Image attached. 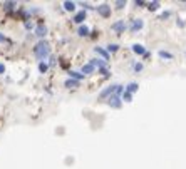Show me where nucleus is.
I'll list each match as a JSON object with an SVG mask.
<instances>
[{
    "instance_id": "423d86ee",
    "label": "nucleus",
    "mask_w": 186,
    "mask_h": 169,
    "mask_svg": "<svg viewBox=\"0 0 186 169\" xmlns=\"http://www.w3.org/2000/svg\"><path fill=\"white\" fill-rule=\"evenodd\" d=\"M143 25H144V22L141 20V18H136V20L133 22V25H131V32H138V30H141V28H143Z\"/></svg>"
},
{
    "instance_id": "dca6fc26",
    "label": "nucleus",
    "mask_w": 186,
    "mask_h": 169,
    "mask_svg": "<svg viewBox=\"0 0 186 169\" xmlns=\"http://www.w3.org/2000/svg\"><path fill=\"white\" fill-rule=\"evenodd\" d=\"M77 33H79L81 37H86V35H89V27H86V25L79 27V30H77Z\"/></svg>"
},
{
    "instance_id": "412c9836",
    "label": "nucleus",
    "mask_w": 186,
    "mask_h": 169,
    "mask_svg": "<svg viewBox=\"0 0 186 169\" xmlns=\"http://www.w3.org/2000/svg\"><path fill=\"white\" fill-rule=\"evenodd\" d=\"M133 69H134V72H136V74H138V72H141V70H143V64H141V62H136V64L133 65Z\"/></svg>"
},
{
    "instance_id": "f8f14e48",
    "label": "nucleus",
    "mask_w": 186,
    "mask_h": 169,
    "mask_svg": "<svg viewBox=\"0 0 186 169\" xmlns=\"http://www.w3.org/2000/svg\"><path fill=\"white\" fill-rule=\"evenodd\" d=\"M69 77H71V79H74V80H81V79H84V74H79L77 70H71Z\"/></svg>"
},
{
    "instance_id": "6e6552de",
    "label": "nucleus",
    "mask_w": 186,
    "mask_h": 169,
    "mask_svg": "<svg viewBox=\"0 0 186 169\" xmlns=\"http://www.w3.org/2000/svg\"><path fill=\"white\" fill-rule=\"evenodd\" d=\"M87 18V13H86V10H81V12H77L76 13V17H74V22H77V23H82Z\"/></svg>"
},
{
    "instance_id": "bb28decb",
    "label": "nucleus",
    "mask_w": 186,
    "mask_h": 169,
    "mask_svg": "<svg viewBox=\"0 0 186 169\" xmlns=\"http://www.w3.org/2000/svg\"><path fill=\"white\" fill-rule=\"evenodd\" d=\"M5 40H7V37L3 33H0V42H5Z\"/></svg>"
},
{
    "instance_id": "39448f33",
    "label": "nucleus",
    "mask_w": 186,
    "mask_h": 169,
    "mask_svg": "<svg viewBox=\"0 0 186 169\" xmlns=\"http://www.w3.org/2000/svg\"><path fill=\"white\" fill-rule=\"evenodd\" d=\"M109 99H111V100H109V105H111V107H114V109H119V107H121L122 99L119 97V95H111Z\"/></svg>"
},
{
    "instance_id": "ddd939ff",
    "label": "nucleus",
    "mask_w": 186,
    "mask_h": 169,
    "mask_svg": "<svg viewBox=\"0 0 186 169\" xmlns=\"http://www.w3.org/2000/svg\"><path fill=\"white\" fill-rule=\"evenodd\" d=\"M91 64L94 65V67L97 65L99 69H106V67H104V65H106V60H101V59H92V60H91Z\"/></svg>"
},
{
    "instance_id": "9d476101",
    "label": "nucleus",
    "mask_w": 186,
    "mask_h": 169,
    "mask_svg": "<svg viewBox=\"0 0 186 169\" xmlns=\"http://www.w3.org/2000/svg\"><path fill=\"white\" fill-rule=\"evenodd\" d=\"M94 69H96V67H94V65H92V64H91V62H89V64L82 65V69H81V72H82V74H84V75H87V74H92V72H94Z\"/></svg>"
},
{
    "instance_id": "2eb2a0df",
    "label": "nucleus",
    "mask_w": 186,
    "mask_h": 169,
    "mask_svg": "<svg viewBox=\"0 0 186 169\" xmlns=\"http://www.w3.org/2000/svg\"><path fill=\"white\" fill-rule=\"evenodd\" d=\"M138 89H139V85L136 84V82H131V84H128V87H126V90H128V92H131V94L136 92Z\"/></svg>"
},
{
    "instance_id": "20e7f679",
    "label": "nucleus",
    "mask_w": 186,
    "mask_h": 169,
    "mask_svg": "<svg viewBox=\"0 0 186 169\" xmlns=\"http://www.w3.org/2000/svg\"><path fill=\"white\" fill-rule=\"evenodd\" d=\"M112 30H114L116 33H122V32L126 30V22H124V20L114 22V23H112Z\"/></svg>"
},
{
    "instance_id": "a878e982",
    "label": "nucleus",
    "mask_w": 186,
    "mask_h": 169,
    "mask_svg": "<svg viewBox=\"0 0 186 169\" xmlns=\"http://www.w3.org/2000/svg\"><path fill=\"white\" fill-rule=\"evenodd\" d=\"M3 72H5V65L0 64V74H3Z\"/></svg>"
},
{
    "instance_id": "5701e85b",
    "label": "nucleus",
    "mask_w": 186,
    "mask_h": 169,
    "mask_svg": "<svg viewBox=\"0 0 186 169\" xmlns=\"http://www.w3.org/2000/svg\"><path fill=\"white\" fill-rule=\"evenodd\" d=\"M148 5H149V10H156V8H159V2H151Z\"/></svg>"
},
{
    "instance_id": "4be33fe9",
    "label": "nucleus",
    "mask_w": 186,
    "mask_h": 169,
    "mask_svg": "<svg viewBox=\"0 0 186 169\" xmlns=\"http://www.w3.org/2000/svg\"><path fill=\"white\" fill-rule=\"evenodd\" d=\"M39 70H40V72H47L49 70V65L45 64V62H40V64H39Z\"/></svg>"
},
{
    "instance_id": "a211bd4d",
    "label": "nucleus",
    "mask_w": 186,
    "mask_h": 169,
    "mask_svg": "<svg viewBox=\"0 0 186 169\" xmlns=\"http://www.w3.org/2000/svg\"><path fill=\"white\" fill-rule=\"evenodd\" d=\"M161 59H174V55L173 54H169V52H166V50H159L158 52Z\"/></svg>"
},
{
    "instance_id": "f3484780",
    "label": "nucleus",
    "mask_w": 186,
    "mask_h": 169,
    "mask_svg": "<svg viewBox=\"0 0 186 169\" xmlns=\"http://www.w3.org/2000/svg\"><path fill=\"white\" fill-rule=\"evenodd\" d=\"M121 99L124 100V102H131V100H133V94L128 92V90H124V92H122V97H121Z\"/></svg>"
},
{
    "instance_id": "aec40b11",
    "label": "nucleus",
    "mask_w": 186,
    "mask_h": 169,
    "mask_svg": "<svg viewBox=\"0 0 186 169\" xmlns=\"http://www.w3.org/2000/svg\"><path fill=\"white\" fill-rule=\"evenodd\" d=\"M116 50H119L117 44H107V52H116Z\"/></svg>"
},
{
    "instance_id": "7ed1b4c3",
    "label": "nucleus",
    "mask_w": 186,
    "mask_h": 169,
    "mask_svg": "<svg viewBox=\"0 0 186 169\" xmlns=\"http://www.w3.org/2000/svg\"><path fill=\"white\" fill-rule=\"evenodd\" d=\"M97 13L102 17H109L111 15V5H107V3H101V5H97Z\"/></svg>"
},
{
    "instance_id": "f03ea898",
    "label": "nucleus",
    "mask_w": 186,
    "mask_h": 169,
    "mask_svg": "<svg viewBox=\"0 0 186 169\" xmlns=\"http://www.w3.org/2000/svg\"><path fill=\"white\" fill-rule=\"evenodd\" d=\"M116 89H117V84H112V85H109V87H106L99 94V99H106L107 95H116Z\"/></svg>"
},
{
    "instance_id": "393cba45",
    "label": "nucleus",
    "mask_w": 186,
    "mask_h": 169,
    "mask_svg": "<svg viewBox=\"0 0 186 169\" xmlns=\"http://www.w3.org/2000/svg\"><path fill=\"white\" fill-rule=\"evenodd\" d=\"M136 5H139V7H144V2H143V0H139V2L136 0Z\"/></svg>"
},
{
    "instance_id": "9b49d317",
    "label": "nucleus",
    "mask_w": 186,
    "mask_h": 169,
    "mask_svg": "<svg viewBox=\"0 0 186 169\" xmlns=\"http://www.w3.org/2000/svg\"><path fill=\"white\" fill-rule=\"evenodd\" d=\"M35 33L39 37H45L47 35V27L45 25H39L37 28H35Z\"/></svg>"
},
{
    "instance_id": "f257e3e1",
    "label": "nucleus",
    "mask_w": 186,
    "mask_h": 169,
    "mask_svg": "<svg viewBox=\"0 0 186 169\" xmlns=\"http://www.w3.org/2000/svg\"><path fill=\"white\" fill-rule=\"evenodd\" d=\"M34 54H35L37 59L44 60V59H47V57H49V54H50V47H49L47 42L40 40L35 47H34Z\"/></svg>"
},
{
    "instance_id": "b1692460",
    "label": "nucleus",
    "mask_w": 186,
    "mask_h": 169,
    "mask_svg": "<svg viewBox=\"0 0 186 169\" xmlns=\"http://www.w3.org/2000/svg\"><path fill=\"white\" fill-rule=\"evenodd\" d=\"M124 5H126V2H121V0H119V2H116V8H122Z\"/></svg>"
},
{
    "instance_id": "0eeeda50",
    "label": "nucleus",
    "mask_w": 186,
    "mask_h": 169,
    "mask_svg": "<svg viewBox=\"0 0 186 169\" xmlns=\"http://www.w3.org/2000/svg\"><path fill=\"white\" fill-rule=\"evenodd\" d=\"M131 49H133V52H134V54H138V55H144L146 54V49L141 44H133Z\"/></svg>"
},
{
    "instance_id": "6ab92c4d",
    "label": "nucleus",
    "mask_w": 186,
    "mask_h": 169,
    "mask_svg": "<svg viewBox=\"0 0 186 169\" xmlns=\"http://www.w3.org/2000/svg\"><path fill=\"white\" fill-rule=\"evenodd\" d=\"M77 85H79V80H74V79L66 80V87H77Z\"/></svg>"
},
{
    "instance_id": "1a4fd4ad",
    "label": "nucleus",
    "mask_w": 186,
    "mask_h": 169,
    "mask_svg": "<svg viewBox=\"0 0 186 169\" xmlns=\"http://www.w3.org/2000/svg\"><path fill=\"white\" fill-rule=\"evenodd\" d=\"M94 52H96V54H99V55L102 57V60H109V52H107L106 49H101V47H96V49H94Z\"/></svg>"
},
{
    "instance_id": "4468645a",
    "label": "nucleus",
    "mask_w": 186,
    "mask_h": 169,
    "mask_svg": "<svg viewBox=\"0 0 186 169\" xmlns=\"http://www.w3.org/2000/svg\"><path fill=\"white\" fill-rule=\"evenodd\" d=\"M64 8H66L67 12H74V10H76V3L67 0V2H64Z\"/></svg>"
}]
</instances>
